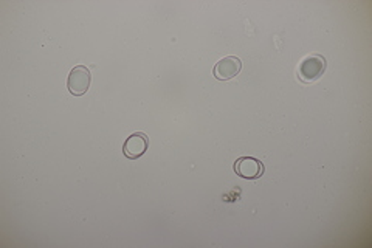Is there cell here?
Wrapping results in <instances>:
<instances>
[{
  "instance_id": "6da1fadb",
  "label": "cell",
  "mask_w": 372,
  "mask_h": 248,
  "mask_svg": "<svg viewBox=\"0 0 372 248\" xmlns=\"http://www.w3.org/2000/svg\"><path fill=\"white\" fill-rule=\"evenodd\" d=\"M327 69V59L323 55H314L305 56L301 64L298 67V79L303 82V84H314L321 76L326 73Z\"/></svg>"
},
{
  "instance_id": "7a4b0ae2",
  "label": "cell",
  "mask_w": 372,
  "mask_h": 248,
  "mask_svg": "<svg viewBox=\"0 0 372 248\" xmlns=\"http://www.w3.org/2000/svg\"><path fill=\"white\" fill-rule=\"evenodd\" d=\"M92 82V75L86 66H76L71 69L67 79V88L73 97L86 95Z\"/></svg>"
},
{
  "instance_id": "3957f363",
  "label": "cell",
  "mask_w": 372,
  "mask_h": 248,
  "mask_svg": "<svg viewBox=\"0 0 372 248\" xmlns=\"http://www.w3.org/2000/svg\"><path fill=\"white\" fill-rule=\"evenodd\" d=\"M235 173L245 180H257L266 173V166L255 157H239L235 162Z\"/></svg>"
},
{
  "instance_id": "277c9868",
  "label": "cell",
  "mask_w": 372,
  "mask_h": 248,
  "mask_svg": "<svg viewBox=\"0 0 372 248\" xmlns=\"http://www.w3.org/2000/svg\"><path fill=\"white\" fill-rule=\"evenodd\" d=\"M149 147V138L146 134L135 132L132 134L123 145V153L129 160H137V158L143 157Z\"/></svg>"
},
{
  "instance_id": "5b68a950",
  "label": "cell",
  "mask_w": 372,
  "mask_h": 248,
  "mask_svg": "<svg viewBox=\"0 0 372 248\" xmlns=\"http://www.w3.org/2000/svg\"><path fill=\"white\" fill-rule=\"evenodd\" d=\"M242 70V61L236 56H226L216 64L213 75L216 79L219 81H228L236 78Z\"/></svg>"
}]
</instances>
